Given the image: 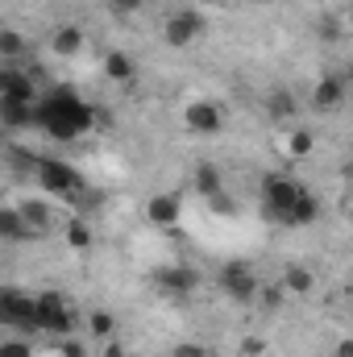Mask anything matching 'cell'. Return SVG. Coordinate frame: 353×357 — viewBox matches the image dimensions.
<instances>
[{"label":"cell","instance_id":"obj_1","mask_svg":"<svg viewBox=\"0 0 353 357\" xmlns=\"http://www.w3.org/2000/svg\"><path fill=\"white\" fill-rule=\"evenodd\" d=\"M38 125H42L50 137L71 142V137L88 133L91 125H96V108L84 104L75 91L59 88V91H50L46 100H38Z\"/></svg>","mask_w":353,"mask_h":357},{"label":"cell","instance_id":"obj_2","mask_svg":"<svg viewBox=\"0 0 353 357\" xmlns=\"http://www.w3.org/2000/svg\"><path fill=\"white\" fill-rule=\"evenodd\" d=\"M299 195H303V187L295 183V178L287 175H266L262 178V212L270 216V220H287V212L299 204Z\"/></svg>","mask_w":353,"mask_h":357},{"label":"cell","instance_id":"obj_3","mask_svg":"<svg viewBox=\"0 0 353 357\" xmlns=\"http://www.w3.org/2000/svg\"><path fill=\"white\" fill-rule=\"evenodd\" d=\"M71 324H75V316H71V307H67V299H63L59 291L38 295V328H42V333H50V337H67Z\"/></svg>","mask_w":353,"mask_h":357},{"label":"cell","instance_id":"obj_4","mask_svg":"<svg viewBox=\"0 0 353 357\" xmlns=\"http://www.w3.org/2000/svg\"><path fill=\"white\" fill-rule=\"evenodd\" d=\"M220 291L233 303H250V299H258L262 282H258V274L246 266V262H229V266H220Z\"/></svg>","mask_w":353,"mask_h":357},{"label":"cell","instance_id":"obj_5","mask_svg":"<svg viewBox=\"0 0 353 357\" xmlns=\"http://www.w3.org/2000/svg\"><path fill=\"white\" fill-rule=\"evenodd\" d=\"M38 183H42L46 191H59V195H75V191L84 187L80 171L67 167V162H59V158H38Z\"/></svg>","mask_w":353,"mask_h":357},{"label":"cell","instance_id":"obj_6","mask_svg":"<svg viewBox=\"0 0 353 357\" xmlns=\"http://www.w3.org/2000/svg\"><path fill=\"white\" fill-rule=\"evenodd\" d=\"M0 316H4L8 324H21V328H38V295L0 291Z\"/></svg>","mask_w":353,"mask_h":357},{"label":"cell","instance_id":"obj_7","mask_svg":"<svg viewBox=\"0 0 353 357\" xmlns=\"http://www.w3.org/2000/svg\"><path fill=\"white\" fill-rule=\"evenodd\" d=\"M204 33V17L200 13H171L167 17V25H163V38H167V46H175V50H183V46H191L195 38Z\"/></svg>","mask_w":353,"mask_h":357},{"label":"cell","instance_id":"obj_8","mask_svg":"<svg viewBox=\"0 0 353 357\" xmlns=\"http://www.w3.org/2000/svg\"><path fill=\"white\" fill-rule=\"evenodd\" d=\"M345 91H350L345 75L329 71V75H320V79H316V88H312V104H316L320 112H333V108H341V104H345Z\"/></svg>","mask_w":353,"mask_h":357},{"label":"cell","instance_id":"obj_9","mask_svg":"<svg viewBox=\"0 0 353 357\" xmlns=\"http://www.w3.org/2000/svg\"><path fill=\"white\" fill-rule=\"evenodd\" d=\"M183 121H187L191 133H220V125H225V116H220V108H216L212 100H195V104H187Z\"/></svg>","mask_w":353,"mask_h":357},{"label":"cell","instance_id":"obj_10","mask_svg":"<svg viewBox=\"0 0 353 357\" xmlns=\"http://www.w3.org/2000/svg\"><path fill=\"white\" fill-rule=\"evenodd\" d=\"M0 121L8 129L38 125V100H8V96H0Z\"/></svg>","mask_w":353,"mask_h":357},{"label":"cell","instance_id":"obj_11","mask_svg":"<svg viewBox=\"0 0 353 357\" xmlns=\"http://www.w3.org/2000/svg\"><path fill=\"white\" fill-rule=\"evenodd\" d=\"M158 287H163V291H171V295H191V291H195V270L167 266L163 274H158Z\"/></svg>","mask_w":353,"mask_h":357},{"label":"cell","instance_id":"obj_12","mask_svg":"<svg viewBox=\"0 0 353 357\" xmlns=\"http://www.w3.org/2000/svg\"><path fill=\"white\" fill-rule=\"evenodd\" d=\"M0 96H8V100H33V79L21 75V71H13V67H4L0 71Z\"/></svg>","mask_w":353,"mask_h":357},{"label":"cell","instance_id":"obj_13","mask_svg":"<svg viewBox=\"0 0 353 357\" xmlns=\"http://www.w3.org/2000/svg\"><path fill=\"white\" fill-rule=\"evenodd\" d=\"M179 195H154L150 204H146V216H150V225H175L179 220Z\"/></svg>","mask_w":353,"mask_h":357},{"label":"cell","instance_id":"obj_14","mask_svg":"<svg viewBox=\"0 0 353 357\" xmlns=\"http://www.w3.org/2000/svg\"><path fill=\"white\" fill-rule=\"evenodd\" d=\"M266 112H270V121H291L299 112V104H295V96L287 88H274L266 91Z\"/></svg>","mask_w":353,"mask_h":357},{"label":"cell","instance_id":"obj_15","mask_svg":"<svg viewBox=\"0 0 353 357\" xmlns=\"http://www.w3.org/2000/svg\"><path fill=\"white\" fill-rule=\"evenodd\" d=\"M0 237H4V241H25V237H33V229L25 225L21 208H4V212H0Z\"/></svg>","mask_w":353,"mask_h":357},{"label":"cell","instance_id":"obj_16","mask_svg":"<svg viewBox=\"0 0 353 357\" xmlns=\"http://www.w3.org/2000/svg\"><path fill=\"white\" fill-rule=\"evenodd\" d=\"M50 50H54V54H80V50H84V29H80V25H63V29H54Z\"/></svg>","mask_w":353,"mask_h":357},{"label":"cell","instance_id":"obj_17","mask_svg":"<svg viewBox=\"0 0 353 357\" xmlns=\"http://www.w3.org/2000/svg\"><path fill=\"white\" fill-rule=\"evenodd\" d=\"M316 216H320V204H316V195H312V191H303V195H299V204L287 212V220H283V225L299 229V225H312Z\"/></svg>","mask_w":353,"mask_h":357},{"label":"cell","instance_id":"obj_18","mask_svg":"<svg viewBox=\"0 0 353 357\" xmlns=\"http://www.w3.org/2000/svg\"><path fill=\"white\" fill-rule=\"evenodd\" d=\"M195 191H200L204 199H212V195H220V191H225L220 171H216L212 162H200V167H195Z\"/></svg>","mask_w":353,"mask_h":357},{"label":"cell","instance_id":"obj_19","mask_svg":"<svg viewBox=\"0 0 353 357\" xmlns=\"http://www.w3.org/2000/svg\"><path fill=\"white\" fill-rule=\"evenodd\" d=\"M104 75L117 79V84H129V79H133V59L121 54V50H112V54L104 59Z\"/></svg>","mask_w":353,"mask_h":357},{"label":"cell","instance_id":"obj_20","mask_svg":"<svg viewBox=\"0 0 353 357\" xmlns=\"http://www.w3.org/2000/svg\"><path fill=\"white\" fill-rule=\"evenodd\" d=\"M312 270H303V266H287V274H283V287H287V295H308L312 291Z\"/></svg>","mask_w":353,"mask_h":357},{"label":"cell","instance_id":"obj_21","mask_svg":"<svg viewBox=\"0 0 353 357\" xmlns=\"http://www.w3.org/2000/svg\"><path fill=\"white\" fill-rule=\"evenodd\" d=\"M21 216H25V225L33 229V237H42V233H46V220H50V208H46V204H25Z\"/></svg>","mask_w":353,"mask_h":357},{"label":"cell","instance_id":"obj_22","mask_svg":"<svg viewBox=\"0 0 353 357\" xmlns=\"http://www.w3.org/2000/svg\"><path fill=\"white\" fill-rule=\"evenodd\" d=\"M88 328L100 337V341H112V333H117V320H112V312H91Z\"/></svg>","mask_w":353,"mask_h":357},{"label":"cell","instance_id":"obj_23","mask_svg":"<svg viewBox=\"0 0 353 357\" xmlns=\"http://www.w3.org/2000/svg\"><path fill=\"white\" fill-rule=\"evenodd\" d=\"M283 295H287V287H283V282H266L262 291H258L262 312H278V307H283Z\"/></svg>","mask_w":353,"mask_h":357},{"label":"cell","instance_id":"obj_24","mask_svg":"<svg viewBox=\"0 0 353 357\" xmlns=\"http://www.w3.org/2000/svg\"><path fill=\"white\" fill-rule=\"evenodd\" d=\"M21 50H25V38H21L17 29H4V33H0V54H4V59H17Z\"/></svg>","mask_w":353,"mask_h":357},{"label":"cell","instance_id":"obj_25","mask_svg":"<svg viewBox=\"0 0 353 357\" xmlns=\"http://www.w3.org/2000/svg\"><path fill=\"white\" fill-rule=\"evenodd\" d=\"M312 142H316V137H312L308 129H295V133L287 137V150H291L295 158H303V154H312Z\"/></svg>","mask_w":353,"mask_h":357},{"label":"cell","instance_id":"obj_26","mask_svg":"<svg viewBox=\"0 0 353 357\" xmlns=\"http://www.w3.org/2000/svg\"><path fill=\"white\" fill-rule=\"evenodd\" d=\"M88 241H91L88 225H80V220H71V225H67V245H71V250H88Z\"/></svg>","mask_w":353,"mask_h":357},{"label":"cell","instance_id":"obj_27","mask_svg":"<svg viewBox=\"0 0 353 357\" xmlns=\"http://www.w3.org/2000/svg\"><path fill=\"white\" fill-rule=\"evenodd\" d=\"M0 357H33V345H29V341H21V337H13V341H4V345H0Z\"/></svg>","mask_w":353,"mask_h":357},{"label":"cell","instance_id":"obj_28","mask_svg":"<svg viewBox=\"0 0 353 357\" xmlns=\"http://www.w3.org/2000/svg\"><path fill=\"white\" fill-rule=\"evenodd\" d=\"M108 8H112L117 17H133V13L146 8V0H108Z\"/></svg>","mask_w":353,"mask_h":357},{"label":"cell","instance_id":"obj_29","mask_svg":"<svg viewBox=\"0 0 353 357\" xmlns=\"http://www.w3.org/2000/svg\"><path fill=\"white\" fill-rule=\"evenodd\" d=\"M171 357H212V354H208V345H195V341H179L175 349H171Z\"/></svg>","mask_w":353,"mask_h":357},{"label":"cell","instance_id":"obj_30","mask_svg":"<svg viewBox=\"0 0 353 357\" xmlns=\"http://www.w3.org/2000/svg\"><path fill=\"white\" fill-rule=\"evenodd\" d=\"M320 38H324V42H337V38H341V25H337L333 17H320Z\"/></svg>","mask_w":353,"mask_h":357},{"label":"cell","instance_id":"obj_31","mask_svg":"<svg viewBox=\"0 0 353 357\" xmlns=\"http://www.w3.org/2000/svg\"><path fill=\"white\" fill-rule=\"evenodd\" d=\"M208 204H212V208H216V212H220V216H233V212H237V204H233V199H229V195H225V191H220V195H212V199H208Z\"/></svg>","mask_w":353,"mask_h":357},{"label":"cell","instance_id":"obj_32","mask_svg":"<svg viewBox=\"0 0 353 357\" xmlns=\"http://www.w3.org/2000/svg\"><path fill=\"white\" fill-rule=\"evenodd\" d=\"M59 349H63L67 357H84V345H80V341H63Z\"/></svg>","mask_w":353,"mask_h":357},{"label":"cell","instance_id":"obj_33","mask_svg":"<svg viewBox=\"0 0 353 357\" xmlns=\"http://www.w3.org/2000/svg\"><path fill=\"white\" fill-rule=\"evenodd\" d=\"M262 349H266V345L258 341V337H250V341H246V357H258Z\"/></svg>","mask_w":353,"mask_h":357},{"label":"cell","instance_id":"obj_34","mask_svg":"<svg viewBox=\"0 0 353 357\" xmlns=\"http://www.w3.org/2000/svg\"><path fill=\"white\" fill-rule=\"evenodd\" d=\"M104 357H129V354H125L117 341H104Z\"/></svg>","mask_w":353,"mask_h":357},{"label":"cell","instance_id":"obj_35","mask_svg":"<svg viewBox=\"0 0 353 357\" xmlns=\"http://www.w3.org/2000/svg\"><path fill=\"white\" fill-rule=\"evenodd\" d=\"M333 357H353V341H341V345L333 349Z\"/></svg>","mask_w":353,"mask_h":357},{"label":"cell","instance_id":"obj_36","mask_svg":"<svg viewBox=\"0 0 353 357\" xmlns=\"http://www.w3.org/2000/svg\"><path fill=\"white\" fill-rule=\"evenodd\" d=\"M341 75H345V84H353V63L345 67V71H341Z\"/></svg>","mask_w":353,"mask_h":357},{"label":"cell","instance_id":"obj_37","mask_svg":"<svg viewBox=\"0 0 353 357\" xmlns=\"http://www.w3.org/2000/svg\"><path fill=\"white\" fill-rule=\"evenodd\" d=\"M345 175H350V178H353V162H350V167H345Z\"/></svg>","mask_w":353,"mask_h":357},{"label":"cell","instance_id":"obj_38","mask_svg":"<svg viewBox=\"0 0 353 357\" xmlns=\"http://www.w3.org/2000/svg\"><path fill=\"white\" fill-rule=\"evenodd\" d=\"M316 4H329V0H316Z\"/></svg>","mask_w":353,"mask_h":357}]
</instances>
